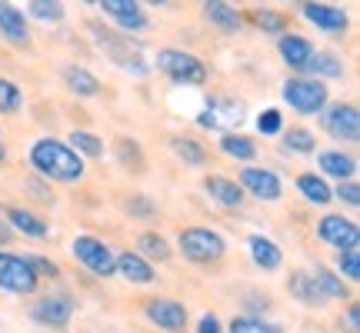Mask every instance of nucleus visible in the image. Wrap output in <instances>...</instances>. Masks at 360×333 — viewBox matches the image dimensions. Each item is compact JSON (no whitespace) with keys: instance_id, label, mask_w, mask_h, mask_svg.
<instances>
[{"instance_id":"f257e3e1","label":"nucleus","mask_w":360,"mask_h":333,"mask_svg":"<svg viewBox=\"0 0 360 333\" xmlns=\"http://www.w3.org/2000/svg\"><path fill=\"white\" fill-rule=\"evenodd\" d=\"M30 166H37V174L51 180H60V183H74V180L84 177V160L80 154H74L67 143L60 141H51V137H44L30 147Z\"/></svg>"},{"instance_id":"f03ea898","label":"nucleus","mask_w":360,"mask_h":333,"mask_svg":"<svg viewBox=\"0 0 360 333\" xmlns=\"http://www.w3.org/2000/svg\"><path fill=\"white\" fill-rule=\"evenodd\" d=\"M177 244H180V254L187 256V260H193V263H214L227 250V240L217 230H207V227H187V230H180Z\"/></svg>"},{"instance_id":"7ed1b4c3","label":"nucleus","mask_w":360,"mask_h":333,"mask_svg":"<svg viewBox=\"0 0 360 333\" xmlns=\"http://www.w3.org/2000/svg\"><path fill=\"white\" fill-rule=\"evenodd\" d=\"M70 250H74V256H77L90 273H97V277H114L117 273L114 250L103 244V240H97V237H87V233H84V237H77V240L70 244Z\"/></svg>"},{"instance_id":"20e7f679","label":"nucleus","mask_w":360,"mask_h":333,"mask_svg":"<svg viewBox=\"0 0 360 333\" xmlns=\"http://www.w3.org/2000/svg\"><path fill=\"white\" fill-rule=\"evenodd\" d=\"M157 67L167 74L170 80H177V84H204L207 80V70L204 64L187 51H160L157 53Z\"/></svg>"},{"instance_id":"39448f33","label":"nucleus","mask_w":360,"mask_h":333,"mask_svg":"<svg viewBox=\"0 0 360 333\" xmlns=\"http://www.w3.org/2000/svg\"><path fill=\"white\" fill-rule=\"evenodd\" d=\"M283 100L290 103L297 114H321L327 107V87L321 80H287Z\"/></svg>"},{"instance_id":"423d86ee","label":"nucleus","mask_w":360,"mask_h":333,"mask_svg":"<svg viewBox=\"0 0 360 333\" xmlns=\"http://www.w3.org/2000/svg\"><path fill=\"white\" fill-rule=\"evenodd\" d=\"M0 287L11 294H34L37 290V273L30 270L27 256L0 254Z\"/></svg>"},{"instance_id":"0eeeda50","label":"nucleus","mask_w":360,"mask_h":333,"mask_svg":"<svg viewBox=\"0 0 360 333\" xmlns=\"http://www.w3.org/2000/svg\"><path fill=\"white\" fill-rule=\"evenodd\" d=\"M323 127H327V133L337 137V141L357 143L360 141V114H357V107H350V103H337V107H330V110L323 114Z\"/></svg>"},{"instance_id":"6e6552de","label":"nucleus","mask_w":360,"mask_h":333,"mask_svg":"<svg viewBox=\"0 0 360 333\" xmlns=\"http://www.w3.org/2000/svg\"><path fill=\"white\" fill-rule=\"evenodd\" d=\"M240 190L244 193H254L257 200H267V204H274V200H281V177L277 174H270V170H260V166H247L244 174H240Z\"/></svg>"},{"instance_id":"1a4fd4ad","label":"nucleus","mask_w":360,"mask_h":333,"mask_svg":"<svg viewBox=\"0 0 360 333\" xmlns=\"http://www.w3.org/2000/svg\"><path fill=\"white\" fill-rule=\"evenodd\" d=\"M317 237H321L323 244L340 247V250H350V247H357L360 230H357V223H354V220L330 214V217L321 220V227H317Z\"/></svg>"},{"instance_id":"9d476101","label":"nucleus","mask_w":360,"mask_h":333,"mask_svg":"<svg viewBox=\"0 0 360 333\" xmlns=\"http://www.w3.org/2000/svg\"><path fill=\"white\" fill-rule=\"evenodd\" d=\"M34 317L47 327H67L70 317H74V300L67 294H53V296H44L37 307H34Z\"/></svg>"},{"instance_id":"9b49d317","label":"nucleus","mask_w":360,"mask_h":333,"mask_svg":"<svg viewBox=\"0 0 360 333\" xmlns=\"http://www.w3.org/2000/svg\"><path fill=\"white\" fill-rule=\"evenodd\" d=\"M304 17L310 24H317L323 34H344L347 30V13L340 7H330V4H304Z\"/></svg>"},{"instance_id":"f8f14e48","label":"nucleus","mask_w":360,"mask_h":333,"mask_svg":"<svg viewBox=\"0 0 360 333\" xmlns=\"http://www.w3.org/2000/svg\"><path fill=\"white\" fill-rule=\"evenodd\" d=\"M240 120H244L240 103H233V100H214L207 107V114L197 117V124H200V127H210V130L233 127V124H240Z\"/></svg>"},{"instance_id":"ddd939ff","label":"nucleus","mask_w":360,"mask_h":333,"mask_svg":"<svg viewBox=\"0 0 360 333\" xmlns=\"http://www.w3.org/2000/svg\"><path fill=\"white\" fill-rule=\"evenodd\" d=\"M147 317H150L157 327H164V330H180V327L187 323V310H184V303H177V300H150V303H147Z\"/></svg>"},{"instance_id":"4468645a","label":"nucleus","mask_w":360,"mask_h":333,"mask_svg":"<svg viewBox=\"0 0 360 333\" xmlns=\"http://www.w3.org/2000/svg\"><path fill=\"white\" fill-rule=\"evenodd\" d=\"M117 273H120L124 280H130V283H150L157 277L154 267H150L143 256L134 254V250H127V254L117 256Z\"/></svg>"},{"instance_id":"2eb2a0df","label":"nucleus","mask_w":360,"mask_h":333,"mask_svg":"<svg viewBox=\"0 0 360 333\" xmlns=\"http://www.w3.org/2000/svg\"><path fill=\"white\" fill-rule=\"evenodd\" d=\"M204 13H207V20H210L214 27H220L224 34H237L240 24H244V17L237 13V7L224 4V0H210V4H204Z\"/></svg>"},{"instance_id":"dca6fc26","label":"nucleus","mask_w":360,"mask_h":333,"mask_svg":"<svg viewBox=\"0 0 360 333\" xmlns=\"http://www.w3.org/2000/svg\"><path fill=\"white\" fill-rule=\"evenodd\" d=\"M317 166H321L327 177H337L340 183H344V180H354V174H357V160H354V157H344L340 150H323V154L317 157Z\"/></svg>"},{"instance_id":"f3484780","label":"nucleus","mask_w":360,"mask_h":333,"mask_svg":"<svg viewBox=\"0 0 360 333\" xmlns=\"http://www.w3.org/2000/svg\"><path fill=\"white\" fill-rule=\"evenodd\" d=\"M0 34L11 40V44H27L30 40L24 13L17 11V7H11V4H0Z\"/></svg>"},{"instance_id":"a211bd4d","label":"nucleus","mask_w":360,"mask_h":333,"mask_svg":"<svg viewBox=\"0 0 360 333\" xmlns=\"http://www.w3.org/2000/svg\"><path fill=\"white\" fill-rule=\"evenodd\" d=\"M247 250H250V260H254L260 270H277L283 263L281 247L274 244V240H267V237H250V240H247Z\"/></svg>"},{"instance_id":"6ab92c4d","label":"nucleus","mask_w":360,"mask_h":333,"mask_svg":"<svg viewBox=\"0 0 360 333\" xmlns=\"http://www.w3.org/2000/svg\"><path fill=\"white\" fill-rule=\"evenodd\" d=\"M204 190L224 207H240L244 204V190H240V183H233V180H227V177H207Z\"/></svg>"},{"instance_id":"aec40b11","label":"nucleus","mask_w":360,"mask_h":333,"mask_svg":"<svg viewBox=\"0 0 360 333\" xmlns=\"http://www.w3.org/2000/svg\"><path fill=\"white\" fill-rule=\"evenodd\" d=\"M281 57L287 67H307V60L314 57V47H310V40L304 37H294V34H283L281 37Z\"/></svg>"},{"instance_id":"412c9836","label":"nucleus","mask_w":360,"mask_h":333,"mask_svg":"<svg viewBox=\"0 0 360 333\" xmlns=\"http://www.w3.org/2000/svg\"><path fill=\"white\" fill-rule=\"evenodd\" d=\"M310 283H314V290H317V300H347V287L344 280L330 273V270H317V273H310Z\"/></svg>"},{"instance_id":"4be33fe9","label":"nucleus","mask_w":360,"mask_h":333,"mask_svg":"<svg viewBox=\"0 0 360 333\" xmlns=\"http://www.w3.org/2000/svg\"><path fill=\"white\" fill-rule=\"evenodd\" d=\"M7 220L13 223V230H20L24 237H47V223L37 220L24 207H7Z\"/></svg>"},{"instance_id":"5701e85b","label":"nucleus","mask_w":360,"mask_h":333,"mask_svg":"<svg viewBox=\"0 0 360 333\" xmlns=\"http://www.w3.org/2000/svg\"><path fill=\"white\" fill-rule=\"evenodd\" d=\"M297 190L307 197L310 204H317V207H323V204H330V187H327V180L323 177H317V174H304V177H297Z\"/></svg>"},{"instance_id":"b1692460","label":"nucleus","mask_w":360,"mask_h":333,"mask_svg":"<svg viewBox=\"0 0 360 333\" xmlns=\"http://www.w3.org/2000/svg\"><path fill=\"white\" fill-rule=\"evenodd\" d=\"M64 84L74 90V93H80V97H94V93H101V80L94 77V74H87L84 67H67Z\"/></svg>"},{"instance_id":"393cba45","label":"nucleus","mask_w":360,"mask_h":333,"mask_svg":"<svg viewBox=\"0 0 360 333\" xmlns=\"http://www.w3.org/2000/svg\"><path fill=\"white\" fill-rule=\"evenodd\" d=\"M307 70L314 74V77L321 80V77H330V80H337V77H344V64L337 60L334 53H327V51H321V53H314L307 60Z\"/></svg>"},{"instance_id":"a878e982","label":"nucleus","mask_w":360,"mask_h":333,"mask_svg":"<svg viewBox=\"0 0 360 333\" xmlns=\"http://www.w3.org/2000/svg\"><path fill=\"white\" fill-rule=\"evenodd\" d=\"M134 254L143 256V260H147V256H150V260H167L170 247H167V240H164L160 233L147 230V233H141V237H137V250H134Z\"/></svg>"},{"instance_id":"bb28decb","label":"nucleus","mask_w":360,"mask_h":333,"mask_svg":"<svg viewBox=\"0 0 360 333\" xmlns=\"http://www.w3.org/2000/svg\"><path fill=\"white\" fill-rule=\"evenodd\" d=\"M170 147H174V154L177 157H184V164H191V166L207 164V150L197 141H191V137H174Z\"/></svg>"},{"instance_id":"cd10ccee","label":"nucleus","mask_w":360,"mask_h":333,"mask_svg":"<svg viewBox=\"0 0 360 333\" xmlns=\"http://www.w3.org/2000/svg\"><path fill=\"white\" fill-rule=\"evenodd\" d=\"M220 150L227 157H237V160H254V143L247 141V137H240V133H224L220 137Z\"/></svg>"},{"instance_id":"c85d7f7f","label":"nucleus","mask_w":360,"mask_h":333,"mask_svg":"<svg viewBox=\"0 0 360 333\" xmlns=\"http://www.w3.org/2000/svg\"><path fill=\"white\" fill-rule=\"evenodd\" d=\"M70 150H74V154L84 150L87 157H101L103 154V141L101 137H94V133H87V130H74V133H70Z\"/></svg>"},{"instance_id":"c756f323","label":"nucleus","mask_w":360,"mask_h":333,"mask_svg":"<svg viewBox=\"0 0 360 333\" xmlns=\"http://www.w3.org/2000/svg\"><path fill=\"white\" fill-rule=\"evenodd\" d=\"M20 103H24V93H20V87H17L13 80H4V77H0V114H13Z\"/></svg>"},{"instance_id":"7c9ffc66","label":"nucleus","mask_w":360,"mask_h":333,"mask_svg":"<svg viewBox=\"0 0 360 333\" xmlns=\"http://www.w3.org/2000/svg\"><path fill=\"white\" fill-rule=\"evenodd\" d=\"M231 333H283L274 323H264L257 317H233L231 320Z\"/></svg>"},{"instance_id":"2f4dec72","label":"nucleus","mask_w":360,"mask_h":333,"mask_svg":"<svg viewBox=\"0 0 360 333\" xmlns=\"http://www.w3.org/2000/svg\"><path fill=\"white\" fill-rule=\"evenodd\" d=\"M27 11H30V17H37V20H60L64 17V7L51 4V0H30Z\"/></svg>"},{"instance_id":"473e14b6","label":"nucleus","mask_w":360,"mask_h":333,"mask_svg":"<svg viewBox=\"0 0 360 333\" xmlns=\"http://www.w3.org/2000/svg\"><path fill=\"white\" fill-rule=\"evenodd\" d=\"M340 273L347 280H360V250L350 247V250H340Z\"/></svg>"},{"instance_id":"72a5a7b5","label":"nucleus","mask_w":360,"mask_h":333,"mask_svg":"<svg viewBox=\"0 0 360 333\" xmlns=\"http://www.w3.org/2000/svg\"><path fill=\"white\" fill-rule=\"evenodd\" d=\"M287 147H290V150H300V154H310L317 143H314V133H310V130L297 127V130H287Z\"/></svg>"},{"instance_id":"f704fd0d","label":"nucleus","mask_w":360,"mask_h":333,"mask_svg":"<svg viewBox=\"0 0 360 333\" xmlns=\"http://www.w3.org/2000/svg\"><path fill=\"white\" fill-rule=\"evenodd\" d=\"M97 7H101L103 13H110V17H124V13L137 11V4H134V0H101Z\"/></svg>"},{"instance_id":"c9c22d12","label":"nucleus","mask_w":360,"mask_h":333,"mask_svg":"<svg viewBox=\"0 0 360 333\" xmlns=\"http://www.w3.org/2000/svg\"><path fill=\"white\" fill-rule=\"evenodd\" d=\"M294 290H297V296H300L304 303H317V290H314V283H310V273L294 277Z\"/></svg>"},{"instance_id":"e433bc0d","label":"nucleus","mask_w":360,"mask_h":333,"mask_svg":"<svg viewBox=\"0 0 360 333\" xmlns=\"http://www.w3.org/2000/svg\"><path fill=\"white\" fill-rule=\"evenodd\" d=\"M254 20H257L264 30H270V34H283V17H281V13L257 11V13H254Z\"/></svg>"},{"instance_id":"4c0bfd02","label":"nucleus","mask_w":360,"mask_h":333,"mask_svg":"<svg viewBox=\"0 0 360 333\" xmlns=\"http://www.w3.org/2000/svg\"><path fill=\"white\" fill-rule=\"evenodd\" d=\"M117 24H120V30H127V34H134V30H143L147 27V17L141 13V7L134 13H124V17H114Z\"/></svg>"},{"instance_id":"58836bf2","label":"nucleus","mask_w":360,"mask_h":333,"mask_svg":"<svg viewBox=\"0 0 360 333\" xmlns=\"http://www.w3.org/2000/svg\"><path fill=\"white\" fill-rule=\"evenodd\" d=\"M27 263H30V270L37 273V277H57L60 270H57V263L53 260H47V256H27Z\"/></svg>"},{"instance_id":"ea45409f","label":"nucleus","mask_w":360,"mask_h":333,"mask_svg":"<svg viewBox=\"0 0 360 333\" xmlns=\"http://www.w3.org/2000/svg\"><path fill=\"white\" fill-rule=\"evenodd\" d=\"M330 193H334V197H340V200H347L350 207L360 204V187L354 183V180H344V183H340L337 190H330Z\"/></svg>"},{"instance_id":"a19ab883","label":"nucleus","mask_w":360,"mask_h":333,"mask_svg":"<svg viewBox=\"0 0 360 333\" xmlns=\"http://www.w3.org/2000/svg\"><path fill=\"white\" fill-rule=\"evenodd\" d=\"M257 127H260V133H281V114L277 110H264L257 117Z\"/></svg>"},{"instance_id":"79ce46f5","label":"nucleus","mask_w":360,"mask_h":333,"mask_svg":"<svg viewBox=\"0 0 360 333\" xmlns=\"http://www.w3.org/2000/svg\"><path fill=\"white\" fill-rule=\"evenodd\" d=\"M197 333H224V330H220V320L214 313H204L200 323H197Z\"/></svg>"},{"instance_id":"37998d69","label":"nucleus","mask_w":360,"mask_h":333,"mask_svg":"<svg viewBox=\"0 0 360 333\" xmlns=\"http://www.w3.org/2000/svg\"><path fill=\"white\" fill-rule=\"evenodd\" d=\"M347 323H350V333H357V323H360L357 303H350V307H347Z\"/></svg>"},{"instance_id":"c03bdc74","label":"nucleus","mask_w":360,"mask_h":333,"mask_svg":"<svg viewBox=\"0 0 360 333\" xmlns=\"http://www.w3.org/2000/svg\"><path fill=\"white\" fill-rule=\"evenodd\" d=\"M127 210H141V214H150V204H143V200H134V204H127Z\"/></svg>"},{"instance_id":"a18cd8bd","label":"nucleus","mask_w":360,"mask_h":333,"mask_svg":"<svg viewBox=\"0 0 360 333\" xmlns=\"http://www.w3.org/2000/svg\"><path fill=\"white\" fill-rule=\"evenodd\" d=\"M7 237H11V230H7V227L0 223V244H7Z\"/></svg>"},{"instance_id":"49530a36","label":"nucleus","mask_w":360,"mask_h":333,"mask_svg":"<svg viewBox=\"0 0 360 333\" xmlns=\"http://www.w3.org/2000/svg\"><path fill=\"white\" fill-rule=\"evenodd\" d=\"M0 160H4V147H0Z\"/></svg>"}]
</instances>
